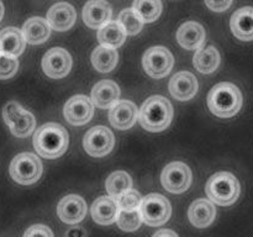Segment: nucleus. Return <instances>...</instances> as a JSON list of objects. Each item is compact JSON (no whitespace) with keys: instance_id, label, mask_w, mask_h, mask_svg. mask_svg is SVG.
<instances>
[{"instance_id":"f8f14e48","label":"nucleus","mask_w":253,"mask_h":237,"mask_svg":"<svg viewBox=\"0 0 253 237\" xmlns=\"http://www.w3.org/2000/svg\"><path fill=\"white\" fill-rule=\"evenodd\" d=\"M66 120L71 125L82 126L91 120L94 115L93 100L85 95H74L66 103L63 109Z\"/></svg>"},{"instance_id":"423d86ee","label":"nucleus","mask_w":253,"mask_h":237,"mask_svg":"<svg viewBox=\"0 0 253 237\" xmlns=\"http://www.w3.org/2000/svg\"><path fill=\"white\" fill-rule=\"evenodd\" d=\"M2 118L12 135L20 138L31 135L36 126L35 116L30 111L25 110L16 101H10L4 106Z\"/></svg>"},{"instance_id":"58836bf2","label":"nucleus","mask_w":253,"mask_h":237,"mask_svg":"<svg viewBox=\"0 0 253 237\" xmlns=\"http://www.w3.org/2000/svg\"><path fill=\"white\" fill-rule=\"evenodd\" d=\"M0 53H1V47H0Z\"/></svg>"},{"instance_id":"dca6fc26","label":"nucleus","mask_w":253,"mask_h":237,"mask_svg":"<svg viewBox=\"0 0 253 237\" xmlns=\"http://www.w3.org/2000/svg\"><path fill=\"white\" fill-rule=\"evenodd\" d=\"M169 91L177 100H190L198 91L197 78L190 72H179L169 80Z\"/></svg>"},{"instance_id":"7c9ffc66","label":"nucleus","mask_w":253,"mask_h":237,"mask_svg":"<svg viewBox=\"0 0 253 237\" xmlns=\"http://www.w3.org/2000/svg\"><path fill=\"white\" fill-rule=\"evenodd\" d=\"M142 215L140 209L135 210H123L120 209L119 216L116 219L118 226L124 231H135L141 226L142 222Z\"/></svg>"},{"instance_id":"7ed1b4c3","label":"nucleus","mask_w":253,"mask_h":237,"mask_svg":"<svg viewBox=\"0 0 253 237\" xmlns=\"http://www.w3.org/2000/svg\"><path fill=\"white\" fill-rule=\"evenodd\" d=\"M173 118V106L168 99L161 95L148 98L138 111V121L145 130L160 132L170 125Z\"/></svg>"},{"instance_id":"39448f33","label":"nucleus","mask_w":253,"mask_h":237,"mask_svg":"<svg viewBox=\"0 0 253 237\" xmlns=\"http://www.w3.org/2000/svg\"><path fill=\"white\" fill-rule=\"evenodd\" d=\"M41 174L42 163L34 153H20L10 163V175L19 184H34L40 179Z\"/></svg>"},{"instance_id":"1a4fd4ad","label":"nucleus","mask_w":253,"mask_h":237,"mask_svg":"<svg viewBox=\"0 0 253 237\" xmlns=\"http://www.w3.org/2000/svg\"><path fill=\"white\" fill-rule=\"evenodd\" d=\"M161 183L166 190L173 194L184 193L192 183V170L185 163L172 162L163 168Z\"/></svg>"},{"instance_id":"ddd939ff","label":"nucleus","mask_w":253,"mask_h":237,"mask_svg":"<svg viewBox=\"0 0 253 237\" xmlns=\"http://www.w3.org/2000/svg\"><path fill=\"white\" fill-rule=\"evenodd\" d=\"M138 118L137 106L130 100H119L109 111L110 123L118 130H127L135 125Z\"/></svg>"},{"instance_id":"5701e85b","label":"nucleus","mask_w":253,"mask_h":237,"mask_svg":"<svg viewBox=\"0 0 253 237\" xmlns=\"http://www.w3.org/2000/svg\"><path fill=\"white\" fill-rule=\"evenodd\" d=\"M26 39L21 30L16 27H6L0 32V47L1 53L17 57L24 52Z\"/></svg>"},{"instance_id":"c756f323","label":"nucleus","mask_w":253,"mask_h":237,"mask_svg":"<svg viewBox=\"0 0 253 237\" xmlns=\"http://www.w3.org/2000/svg\"><path fill=\"white\" fill-rule=\"evenodd\" d=\"M118 21L120 22L121 26L124 27L126 34L131 35V36L137 35L143 27V21L141 20V17L136 14L133 7L132 9L123 10V11L120 12V15H119Z\"/></svg>"},{"instance_id":"6ab92c4d","label":"nucleus","mask_w":253,"mask_h":237,"mask_svg":"<svg viewBox=\"0 0 253 237\" xmlns=\"http://www.w3.org/2000/svg\"><path fill=\"white\" fill-rule=\"evenodd\" d=\"M230 27L235 36L241 41L253 40V7L246 6L236 10L230 20Z\"/></svg>"},{"instance_id":"2eb2a0df","label":"nucleus","mask_w":253,"mask_h":237,"mask_svg":"<svg viewBox=\"0 0 253 237\" xmlns=\"http://www.w3.org/2000/svg\"><path fill=\"white\" fill-rule=\"evenodd\" d=\"M111 6L106 0H89L83 7V20L90 29H100L111 19Z\"/></svg>"},{"instance_id":"f704fd0d","label":"nucleus","mask_w":253,"mask_h":237,"mask_svg":"<svg viewBox=\"0 0 253 237\" xmlns=\"http://www.w3.org/2000/svg\"><path fill=\"white\" fill-rule=\"evenodd\" d=\"M232 0H205V4L212 11L221 12L225 11L230 7Z\"/></svg>"},{"instance_id":"f3484780","label":"nucleus","mask_w":253,"mask_h":237,"mask_svg":"<svg viewBox=\"0 0 253 237\" xmlns=\"http://www.w3.org/2000/svg\"><path fill=\"white\" fill-rule=\"evenodd\" d=\"M77 12L68 2H58L47 12V21L56 31H67L74 25Z\"/></svg>"},{"instance_id":"2f4dec72","label":"nucleus","mask_w":253,"mask_h":237,"mask_svg":"<svg viewBox=\"0 0 253 237\" xmlns=\"http://www.w3.org/2000/svg\"><path fill=\"white\" fill-rule=\"evenodd\" d=\"M116 201H118L119 206L123 210H135L140 209L141 202H142V195L135 189H128L125 193H123L121 195H119L118 198H115Z\"/></svg>"},{"instance_id":"20e7f679","label":"nucleus","mask_w":253,"mask_h":237,"mask_svg":"<svg viewBox=\"0 0 253 237\" xmlns=\"http://www.w3.org/2000/svg\"><path fill=\"white\" fill-rule=\"evenodd\" d=\"M205 192L212 202L221 206H229L239 198L240 183L231 173L219 172L208 180Z\"/></svg>"},{"instance_id":"f257e3e1","label":"nucleus","mask_w":253,"mask_h":237,"mask_svg":"<svg viewBox=\"0 0 253 237\" xmlns=\"http://www.w3.org/2000/svg\"><path fill=\"white\" fill-rule=\"evenodd\" d=\"M69 136L66 128L57 122H48L36 130L34 147L41 157L54 159L63 155L68 148Z\"/></svg>"},{"instance_id":"9d476101","label":"nucleus","mask_w":253,"mask_h":237,"mask_svg":"<svg viewBox=\"0 0 253 237\" xmlns=\"http://www.w3.org/2000/svg\"><path fill=\"white\" fill-rule=\"evenodd\" d=\"M83 145L85 152L91 157H104L114 148L115 138L105 126H94L84 136Z\"/></svg>"},{"instance_id":"4468645a","label":"nucleus","mask_w":253,"mask_h":237,"mask_svg":"<svg viewBox=\"0 0 253 237\" xmlns=\"http://www.w3.org/2000/svg\"><path fill=\"white\" fill-rule=\"evenodd\" d=\"M58 217L66 224H77L85 217V200L79 195H67L57 206Z\"/></svg>"},{"instance_id":"b1692460","label":"nucleus","mask_w":253,"mask_h":237,"mask_svg":"<svg viewBox=\"0 0 253 237\" xmlns=\"http://www.w3.org/2000/svg\"><path fill=\"white\" fill-rule=\"evenodd\" d=\"M26 42L31 44H39L46 41L51 34V25L42 17H31L27 20L22 27Z\"/></svg>"},{"instance_id":"e433bc0d","label":"nucleus","mask_w":253,"mask_h":237,"mask_svg":"<svg viewBox=\"0 0 253 237\" xmlns=\"http://www.w3.org/2000/svg\"><path fill=\"white\" fill-rule=\"evenodd\" d=\"M66 235H69V236H72V235H86V232L84 231L83 229H82V227H78V229H74V230H69V231H67V234Z\"/></svg>"},{"instance_id":"4be33fe9","label":"nucleus","mask_w":253,"mask_h":237,"mask_svg":"<svg viewBox=\"0 0 253 237\" xmlns=\"http://www.w3.org/2000/svg\"><path fill=\"white\" fill-rule=\"evenodd\" d=\"M216 216V207L207 199H198L188 210V217L195 227L204 229L212 224Z\"/></svg>"},{"instance_id":"c85d7f7f","label":"nucleus","mask_w":253,"mask_h":237,"mask_svg":"<svg viewBox=\"0 0 253 237\" xmlns=\"http://www.w3.org/2000/svg\"><path fill=\"white\" fill-rule=\"evenodd\" d=\"M133 10L143 22H153L162 12L161 0H135Z\"/></svg>"},{"instance_id":"c9c22d12","label":"nucleus","mask_w":253,"mask_h":237,"mask_svg":"<svg viewBox=\"0 0 253 237\" xmlns=\"http://www.w3.org/2000/svg\"><path fill=\"white\" fill-rule=\"evenodd\" d=\"M155 236H172V237H177V232L170 231V230H161V231H157L155 234Z\"/></svg>"},{"instance_id":"0eeeda50","label":"nucleus","mask_w":253,"mask_h":237,"mask_svg":"<svg viewBox=\"0 0 253 237\" xmlns=\"http://www.w3.org/2000/svg\"><path fill=\"white\" fill-rule=\"evenodd\" d=\"M140 211L143 222H146L148 226L158 227L168 221L172 214V207L167 198L152 193L142 199Z\"/></svg>"},{"instance_id":"393cba45","label":"nucleus","mask_w":253,"mask_h":237,"mask_svg":"<svg viewBox=\"0 0 253 237\" xmlns=\"http://www.w3.org/2000/svg\"><path fill=\"white\" fill-rule=\"evenodd\" d=\"M194 67L203 74H209L216 71L220 66V54L215 47H200L194 54Z\"/></svg>"},{"instance_id":"aec40b11","label":"nucleus","mask_w":253,"mask_h":237,"mask_svg":"<svg viewBox=\"0 0 253 237\" xmlns=\"http://www.w3.org/2000/svg\"><path fill=\"white\" fill-rule=\"evenodd\" d=\"M120 98V88L113 80H101L91 90V100L100 109H110Z\"/></svg>"},{"instance_id":"f03ea898","label":"nucleus","mask_w":253,"mask_h":237,"mask_svg":"<svg viewBox=\"0 0 253 237\" xmlns=\"http://www.w3.org/2000/svg\"><path fill=\"white\" fill-rule=\"evenodd\" d=\"M244 99L240 89L235 84L222 81L211 88L208 94V106L219 118H232L241 109Z\"/></svg>"},{"instance_id":"a211bd4d","label":"nucleus","mask_w":253,"mask_h":237,"mask_svg":"<svg viewBox=\"0 0 253 237\" xmlns=\"http://www.w3.org/2000/svg\"><path fill=\"white\" fill-rule=\"evenodd\" d=\"M91 217L99 225H110L116 221L120 212V206L115 198L100 197L91 205Z\"/></svg>"},{"instance_id":"6e6552de","label":"nucleus","mask_w":253,"mask_h":237,"mask_svg":"<svg viewBox=\"0 0 253 237\" xmlns=\"http://www.w3.org/2000/svg\"><path fill=\"white\" fill-rule=\"evenodd\" d=\"M143 69L155 79L165 78L173 68L174 59L166 47H151L145 52L142 58Z\"/></svg>"},{"instance_id":"bb28decb","label":"nucleus","mask_w":253,"mask_h":237,"mask_svg":"<svg viewBox=\"0 0 253 237\" xmlns=\"http://www.w3.org/2000/svg\"><path fill=\"white\" fill-rule=\"evenodd\" d=\"M126 32L119 21H109L98 31V40L101 44L118 48L125 42Z\"/></svg>"},{"instance_id":"a878e982","label":"nucleus","mask_w":253,"mask_h":237,"mask_svg":"<svg viewBox=\"0 0 253 237\" xmlns=\"http://www.w3.org/2000/svg\"><path fill=\"white\" fill-rule=\"evenodd\" d=\"M119 54L114 47L101 46L96 47L91 53V63L96 71L101 73H108L111 72L118 64Z\"/></svg>"},{"instance_id":"9b49d317","label":"nucleus","mask_w":253,"mask_h":237,"mask_svg":"<svg viewBox=\"0 0 253 237\" xmlns=\"http://www.w3.org/2000/svg\"><path fill=\"white\" fill-rule=\"evenodd\" d=\"M72 67V57L64 48L54 47L48 49L42 58V69L49 78L61 79L69 73Z\"/></svg>"},{"instance_id":"412c9836","label":"nucleus","mask_w":253,"mask_h":237,"mask_svg":"<svg viewBox=\"0 0 253 237\" xmlns=\"http://www.w3.org/2000/svg\"><path fill=\"white\" fill-rule=\"evenodd\" d=\"M177 41L187 49H199L205 42V30L195 21L183 24L177 31Z\"/></svg>"},{"instance_id":"72a5a7b5","label":"nucleus","mask_w":253,"mask_h":237,"mask_svg":"<svg viewBox=\"0 0 253 237\" xmlns=\"http://www.w3.org/2000/svg\"><path fill=\"white\" fill-rule=\"evenodd\" d=\"M25 236H46V237H52L53 236V232L48 229L44 225H34V226L30 227L26 232H25Z\"/></svg>"},{"instance_id":"cd10ccee","label":"nucleus","mask_w":253,"mask_h":237,"mask_svg":"<svg viewBox=\"0 0 253 237\" xmlns=\"http://www.w3.org/2000/svg\"><path fill=\"white\" fill-rule=\"evenodd\" d=\"M105 187L106 192L110 197L118 198L119 195L132 188V179H131L130 174H127L126 172L118 170V172H114L109 175Z\"/></svg>"},{"instance_id":"4c0bfd02","label":"nucleus","mask_w":253,"mask_h":237,"mask_svg":"<svg viewBox=\"0 0 253 237\" xmlns=\"http://www.w3.org/2000/svg\"><path fill=\"white\" fill-rule=\"evenodd\" d=\"M2 16H4V6H2L1 1H0V21H1Z\"/></svg>"},{"instance_id":"473e14b6","label":"nucleus","mask_w":253,"mask_h":237,"mask_svg":"<svg viewBox=\"0 0 253 237\" xmlns=\"http://www.w3.org/2000/svg\"><path fill=\"white\" fill-rule=\"evenodd\" d=\"M19 68L16 57L6 53H0V79H9L14 76Z\"/></svg>"}]
</instances>
